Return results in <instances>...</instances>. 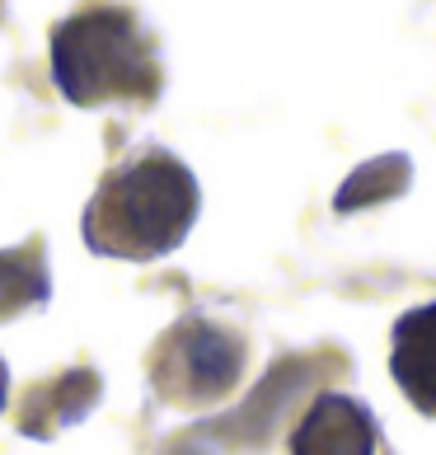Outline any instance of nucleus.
<instances>
[{
    "mask_svg": "<svg viewBox=\"0 0 436 455\" xmlns=\"http://www.w3.org/2000/svg\"><path fill=\"white\" fill-rule=\"evenodd\" d=\"M197 207H202V188L193 170L170 150L150 146L99 183L80 230L99 259L155 263L188 240Z\"/></svg>",
    "mask_w": 436,
    "mask_h": 455,
    "instance_id": "nucleus-1",
    "label": "nucleus"
},
{
    "mask_svg": "<svg viewBox=\"0 0 436 455\" xmlns=\"http://www.w3.org/2000/svg\"><path fill=\"white\" fill-rule=\"evenodd\" d=\"M52 80L80 108L155 99L160 66L150 57L146 33L127 10L99 5L52 33Z\"/></svg>",
    "mask_w": 436,
    "mask_h": 455,
    "instance_id": "nucleus-2",
    "label": "nucleus"
},
{
    "mask_svg": "<svg viewBox=\"0 0 436 455\" xmlns=\"http://www.w3.org/2000/svg\"><path fill=\"white\" fill-rule=\"evenodd\" d=\"M155 390L174 403H216L244 376V339L211 319L178 324L155 352Z\"/></svg>",
    "mask_w": 436,
    "mask_h": 455,
    "instance_id": "nucleus-3",
    "label": "nucleus"
},
{
    "mask_svg": "<svg viewBox=\"0 0 436 455\" xmlns=\"http://www.w3.org/2000/svg\"><path fill=\"white\" fill-rule=\"evenodd\" d=\"M376 418L352 395H320L291 436V455H376Z\"/></svg>",
    "mask_w": 436,
    "mask_h": 455,
    "instance_id": "nucleus-4",
    "label": "nucleus"
},
{
    "mask_svg": "<svg viewBox=\"0 0 436 455\" xmlns=\"http://www.w3.org/2000/svg\"><path fill=\"white\" fill-rule=\"evenodd\" d=\"M390 376L417 413L436 418V300L413 306L394 319Z\"/></svg>",
    "mask_w": 436,
    "mask_h": 455,
    "instance_id": "nucleus-5",
    "label": "nucleus"
},
{
    "mask_svg": "<svg viewBox=\"0 0 436 455\" xmlns=\"http://www.w3.org/2000/svg\"><path fill=\"white\" fill-rule=\"evenodd\" d=\"M47 296H52V277H47L43 254H33V249H5L0 254V319L47 306Z\"/></svg>",
    "mask_w": 436,
    "mask_h": 455,
    "instance_id": "nucleus-6",
    "label": "nucleus"
},
{
    "mask_svg": "<svg viewBox=\"0 0 436 455\" xmlns=\"http://www.w3.org/2000/svg\"><path fill=\"white\" fill-rule=\"evenodd\" d=\"M408 179H413V170H408V160H404V156L371 160V164H361V170L343 183V193L333 197V207H338V212H361L366 202H371V193H376V202L399 197V193L408 188Z\"/></svg>",
    "mask_w": 436,
    "mask_h": 455,
    "instance_id": "nucleus-7",
    "label": "nucleus"
},
{
    "mask_svg": "<svg viewBox=\"0 0 436 455\" xmlns=\"http://www.w3.org/2000/svg\"><path fill=\"white\" fill-rule=\"evenodd\" d=\"M5 399H10V366L0 357V413H5Z\"/></svg>",
    "mask_w": 436,
    "mask_h": 455,
    "instance_id": "nucleus-8",
    "label": "nucleus"
}]
</instances>
